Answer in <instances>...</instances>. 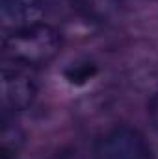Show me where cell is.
Segmentation results:
<instances>
[{
    "label": "cell",
    "mask_w": 158,
    "mask_h": 159,
    "mask_svg": "<svg viewBox=\"0 0 158 159\" xmlns=\"http://www.w3.org/2000/svg\"><path fill=\"white\" fill-rule=\"evenodd\" d=\"M4 57L9 63H17L28 69L50 63L62 50V35L48 24L34 22L22 28H15L2 43Z\"/></svg>",
    "instance_id": "cell-1"
},
{
    "label": "cell",
    "mask_w": 158,
    "mask_h": 159,
    "mask_svg": "<svg viewBox=\"0 0 158 159\" xmlns=\"http://www.w3.org/2000/svg\"><path fill=\"white\" fill-rule=\"evenodd\" d=\"M147 111H149V117H151V120H153L155 128L158 129V93H156V94H153V98L149 100Z\"/></svg>",
    "instance_id": "cell-7"
},
{
    "label": "cell",
    "mask_w": 158,
    "mask_h": 159,
    "mask_svg": "<svg viewBox=\"0 0 158 159\" xmlns=\"http://www.w3.org/2000/svg\"><path fill=\"white\" fill-rule=\"evenodd\" d=\"M69 4L73 6V9H77L80 15L87 19L104 20L114 13L117 0H69Z\"/></svg>",
    "instance_id": "cell-5"
},
{
    "label": "cell",
    "mask_w": 158,
    "mask_h": 159,
    "mask_svg": "<svg viewBox=\"0 0 158 159\" xmlns=\"http://www.w3.org/2000/svg\"><path fill=\"white\" fill-rule=\"evenodd\" d=\"M65 78L69 80V83L73 85H84L97 74V65L84 61V63H73L69 69H65Z\"/></svg>",
    "instance_id": "cell-6"
},
{
    "label": "cell",
    "mask_w": 158,
    "mask_h": 159,
    "mask_svg": "<svg viewBox=\"0 0 158 159\" xmlns=\"http://www.w3.org/2000/svg\"><path fill=\"white\" fill-rule=\"evenodd\" d=\"M2 106L7 111L28 109L37 94V83L28 67L6 63L2 67Z\"/></svg>",
    "instance_id": "cell-3"
},
{
    "label": "cell",
    "mask_w": 158,
    "mask_h": 159,
    "mask_svg": "<svg viewBox=\"0 0 158 159\" xmlns=\"http://www.w3.org/2000/svg\"><path fill=\"white\" fill-rule=\"evenodd\" d=\"M39 9L41 0H2V19L13 22L15 28L34 24Z\"/></svg>",
    "instance_id": "cell-4"
},
{
    "label": "cell",
    "mask_w": 158,
    "mask_h": 159,
    "mask_svg": "<svg viewBox=\"0 0 158 159\" xmlns=\"http://www.w3.org/2000/svg\"><path fill=\"white\" fill-rule=\"evenodd\" d=\"M93 159H153V156L149 143L138 129L117 126L97 141Z\"/></svg>",
    "instance_id": "cell-2"
}]
</instances>
